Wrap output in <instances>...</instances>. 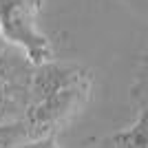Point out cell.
<instances>
[{"mask_svg": "<svg viewBox=\"0 0 148 148\" xmlns=\"http://www.w3.org/2000/svg\"><path fill=\"white\" fill-rule=\"evenodd\" d=\"M66 82H69V73L64 71V69L49 66V69H42L38 75H33L31 88H33V93H36V97L44 99V97H49V95H53L56 91L64 88Z\"/></svg>", "mask_w": 148, "mask_h": 148, "instance_id": "cell-1", "label": "cell"}, {"mask_svg": "<svg viewBox=\"0 0 148 148\" xmlns=\"http://www.w3.org/2000/svg\"><path fill=\"white\" fill-rule=\"evenodd\" d=\"M42 137V133L27 119V122H9L0 124V148H16L20 144Z\"/></svg>", "mask_w": 148, "mask_h": 148, "instance_id": "cell-2", "label": "cell"}, {"mask_svg": "<svg viewBox=\"0 0 148 148\" xmlns=\"http://www.w3.org/2000/svg\"><path fill=\"white\" fill-rule=\"evenodd\" d=\"M119 142L126 148H148V115H144L128 133H124Z\"/></svg>", "mask_w": 148, "mask_h": 148, "instance_id": "cell-3", "label": "cell"}, {"mask_svg": "<svg viewBox=\"0 0 148 148\" xmlns=\"http://www.w3.org/2000/svg\"><path fill=\"white\" fill-rule=\"evenodd\" d=\"M16 148H58L56 144H53V139H42V137H36V139H29V142H25V144H20V146H16Z\"/></svg>", "mask_w": 148, "mask_h": 148, "instance_id": "cell-4", "label": "cell"}, {"mask_svg": "<svg viewBox=\"0 0 148 148\" xmlns=\"http://www.w3.org/2000/svg\"><path fill=\"white\" fill-rule=\"evenodd\" d=\"M117 148H126V146H122V144H119V146H117Z\"/></svg>", "mask_w": 148, "mask_h": 148, "instance_id": "cell-5", "label": "cell"}, {"mask_svg": "<svg viewBox=\"0 0 148 148\" xmlns=\"http://www.w3.org/2000/svg\"><path fill=\"white\" fill-rule=\"evenodd\" d=\"M146 115H148V113H146Z\"/></svg>", "mask_w": 148, "mask_h": 148, "instance_id": "cell-6", "label": "cell"}]
</instances>
